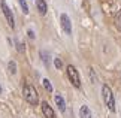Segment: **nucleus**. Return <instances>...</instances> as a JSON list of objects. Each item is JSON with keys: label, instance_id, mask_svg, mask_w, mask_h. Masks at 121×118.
Masks as SVG:
<instances>
[{"label": "nucleus", "instance_id": "f257e3e1", "mask_svg": "<svg viewBox=\"0 0 121 118\" xmlns=\"http://www.w3.org/2000/svg\"><path fill=\"white\" fill-rule=\"evenodd\" d=\"M22 96H24L27 103H30V105H33V106H36L39 103L38 91H36V88L31 85V84H26V85L22 87Z\"/></svg>", "mask_w": 121, "mask_h": 118}, {"label": "nucleus", "instance_id": "f03ea898", "mask_svg": "<svg viewBox=\"0 0 121 118\" xmlns=\"http://www.w3.org/2000/svg\"><path fill=\"white\" fill-rule=\"evenodd\" d=\"M102 96H103V102H105V105L108 106V109L111 112H115V99H114V93H112V90H111L109 85H105L102 87Z\"/></svg>", "mask_w": 121, "mask_h": 118}, {"label": "nucleus", "instance_id": "7ed1b4c3", "mask_svg": "<svg viewBox=\"0 0 121 118\" xmlns=\"http://www.w3.org/2000/svg\"><path fill=\"white\" fill-rule=\"evenodd\" d=\"M66 73H67V78H69V81H70L72 85L75 88H79L81 87V78H79V73H78L75 66L69 64L67 69H66Z\"/></svg>", "mask_w": 121, "mask_h": 118}, {"label": "nucleus", "instance_id": "20e7f679", "mask_svg": "<svg viewBox=\"0 0 121 118\" xmlns=\"http://www.w3.org/2000/svg\"><path fill=\"white\" fill-rule=\"evenodd\" d=\"M0 6H2V11H3V15L6 17V21H8V24L9 27H15V21H13V15H12V11H11V8L6 4V2L4 0H2L0 2Z\"/></svg>", "mask_w": 121, "mask_h": 118}, {"label": "nucleus", "instance_id": "39448f33", "mask_svg": "<svg viewBox=\"0 0 121 118\" xmlns=\"http://www.w3.org/2000/svg\"><path fill=\"white\" fill-rule=\"evenodd\" d=\"M60 22H61V29L64 30L66 35H72V22H70V18L66 13H61L60 15Z\"/></svg>", "mask_w": 121, "mask_h": 118}, {"label": "nucleus", "instance_id": "423d86ee", "mask_svg": "<svg viewBox=\"0 0 121 118\" xmlns=\"http://www.w3.org/2000/svg\"><path fill=\"white\" fill-rule=\"evenodd\" d=\"M42 114H43L45 118H55L54 109L49 106V103H48V102H42Z\"/></svg>", "mask_w": 121, "mask_h": 118}, {"label": "nucleus", "instance_id": "0eeeda50", "mask_svg": "<svg viewBox=\"0 0 121 118\" xmlns=\"http://www.w3.org/2000/svg\"><path fill=\"white\" fill-rule=\"evenodd\" d=\"M36 8H38V11H39L40 15H45L46 11H48V6H46L45 0H36Z\"/></svg>", "mask_w": 121, "mask_h": 118}, {"label": "nucleus", "instance_id": "6e6552de", "mask_svg": "<svg viewBox=\"0 0 121 118\" xmlns=\"http://www.w3.org/2000/svg\"><path fill=\"white\" fill-rule=\"evenodd\" d=\"M54 100H55V103H57V106H58V109H60V111H61V112L66 111V102H64V99L60 96V94H55Z\"/></svg>", "mask_w": 121, "mask_h": 118}, {"label": "nucleus", "instance_id": "1a4fd4ad", "mask_svg": "<svg viewBox=\"0 0 121 118\" xmlns=\"http://www.w3.org/2000/svg\"><path fill=\"white\" fill-rule=\"evenodd\" d=\"M79 118H93L91 115V111L87 105H82L81 109H79Z\"/></svg>", "mask_w": 121, "mask_h": 118}, {"label": "nucleus", "instance_id": "9d476101", "mask_svg": "<svg viewBox=\"0 0 121 118\" xmlns=\"http://www.w3.org/2000/svg\"><path fill=\"white\" fill-rule=\"evenodd\" d=\"M115 27H117L118 31H121V11H118L117 15H115Z\"/></svg>", "mask_w": 121, "mask_h": 118}, {"label": "nucleus", "instance_id": "9b49d317", "mask_svg": "<svg viewBox=\"0 0 121 118\" xmlns=\"http://www.w3.org/2000/svg\"><path fill=\"white\" fill-rule=\"evenodd\" d=\"M8 69H9V72H11L12 75H15L17 73V63H15V61H9Z\"/></svg>", "mask_w": 121, "mask_h": 118}, {"label": "nucleus", "instance_id": "f8f14e48", "mask_svg": "<svg viewBox=\"0 0 121 118\" xmlns=\"http://www.w3.org/2000/svg\"><path fill=\"white\" fill-rule=\"evenodd\" d=\"M42 82H43V87H45V90H46V91H48V93H52V85H51L49 79H46V78H45Z\"/></svg>", "mask_w": 121, "mask_h": 118}, {"label": "nucleus", "instance_id": "ddd939ff", "mask_svg": "<svg viewBox=\"0 0 121 118\" xmlns=\"http://www.w3.org/2000/svg\"><path fill=\"white\" fill-rule=\"evenodd\" d=\"M40 57H42V60H43V63L48 66L49 64V54L48 52H45V51H40Z\"/></svg>", "mask_w": 121, "mask_h": 118}, {"label": "nucleus", "instance_id": "4468645a", "mask_svg": "<svg viewBox=\"0 0 121 118\" xmlns=\"http://www.w3.org/2000/svg\"><path fill=\"white\" fill-rule=\"evenodd\" d=\"M20 4H21V9L24 13H29V6H27V2L26 0H20Z\"/></svg>", "mask_w": 121, "mask_h": 118}, {"label": "nucleus", "instance_id": "2eb2a0df", "mask_svg": "<svg viewBox=\"0 0 121 118\" xmlns=\"http://www.w3.org/2000/svg\"><path fill=\"white\" fill-rule=\"evenodd\" d=\"M54 64H55V67H57V69H61L63 67V61L60 60V58H54Z\"/></svg>", "mask_w": 121, "mask_h": 118}, {"label": "nucleus", "instance_id": "dca6fc26", "mask_svg": "<svg viewBox=\"0 0 121 118\" xmlns=\"http://www.w3.org/2000/svg\"><path fill=\"white\" fill-rule=\"evenodd\" d=\"M22 46H24L22 44H17V49L20 51V52H24V48H22Z\"/></svg>", "mask_w": 121, "mask_h": 118}, {"label": "nucleus", "instance_id": "f3484780", "mask_svg": "<svg viewBox=\"0 0 121 118\" xmlns=\"http://www.w3.org/2000/svg\"><path fill=\"white\" fill-rule=\"evenodd\" d=\"M29 37H31V39L35 37V35H33V31H31V30H29Z\"/></svg>", "mask_w": 121, "mask_h": 118}, {"label": "nucleus", "instance_id": "a211bd4d", "mask_svg": "<svg viewBox=\"0 0 121 118\" xmlns=\"http://www.w3.org/2000/svg\"><path fill=\"white\" fill-rule=\"evenodd\" d=\"M0 91H2V87H0Z\"/></svg>", "mask_w": 121, "mask_h": 118}]
</instances>
